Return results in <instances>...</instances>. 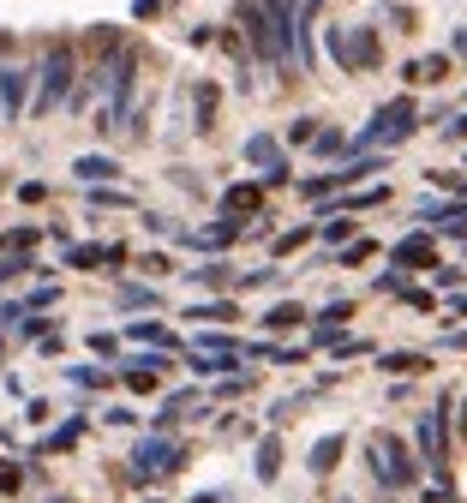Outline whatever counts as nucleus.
Segmentation results:
<instances>
[{
  "mask_svg": "<svg viewBox=\"0 0 467 503\" xmlns=\"http://www.w3.org/2000/svg\"><path fill=\"white\" fill-rule=\"evenodd\" d=\"M19 270H37V264H30V258H0V282H6V276H19Z\"/></svg>",
  "mask_w": 467,
  "mask_h": 503,
  "instance_id": "c85d7f7f",
  "label": "nucleus"
},
{
  "mask_svg": "<svg viewBox=\"0 0 467 503\" xmlns=\"http://www.w3.org/2000/svg\"><path fill=\"white\" fill-rule=\"evenodd\" d=\"M444 132H449V138H467V114H462L455 126H444Z\"/></svg>",
  "mask_w": 467,
  "mask_h": 503,
  "instance_id": "2f4dec72",
  "label": "nucleus"
},
{
  "mask_svg": "<svg viewBox=\"0 0 467 503\" xmlns=\"http://www.w3.org/2000/svg\"><path fill=\"white\" fill-rule=\"evenodd\" d=\"M72 174L90 180V186H102V180H114V174H121V162H114V156H79V162H72Z\"/></svg>",
  "mask_w": 467,
  "mask_h": 503,
  "instance_id": "9b49d317",
  "label": "nucleus"
},
{
  "mask_svg": "<svg viewBox=\"0 0 467 503\" xmlns=\"http://www.w3.org/2000/svg\"><path fill=\"white\" fill-rule=\"evenodd\" d=\"M282 474V443L264 438V449H258V480H276Z\"/></svg>",
  "mask_w": 467,
  "mask_h": 503,
  "instance_id": "ddd939ff",
  "label": "nucleus"
},
{
  "mask_svg": "<svg viewBox=\"0 0 467 503\" xmlns=\"http://www.w3.org/2000/svg\"><path fill=\"white\" fill-rule=\"evenodd\" d=\"M72 79H79V54H72V42H48V54H42V79H37V102H30V114H54L66 96H72Z\"/></svg>",
  "mask_w": 467,
  "mask_h": 503,
  "instance_id": "f03ea898",
  "label": "nucleus"
},
{
  "mask_svg": "<svg viewBox=\"0 0 467 503\" xmlns=\"http://www.w3.org/2000/svg\"><path fill=\"white\" fill-rule=\"evenodd\" d=\"M192 282H204V288H222V282H228V264H204V270H192Z\"/></svg>",
  "mask_w": 467,
  "mask_h": 503,
  "instance_id": "aec40b11",
  "label": "nucleus"
},
{
  "mask_svg": "<svg viewBox=\"0 0 467 503\" xmlns=\"http://www.w3.org/2000/svg\"><path fill=\"white\" fill-rule=\"evenodd\" d=\"M186 318H204V323H234V318H240V312H234V306H228V300H210V306H192Z\"/></svg>",
  "mask_w": 467,
  "mask_h": 503,
  "instance_id": "2eb2a0df",
  "label": "nucleus"
},
{
  "mask_svg": "<svg viewBox=\"0 0 467 503\" xmlns=\"http://www.w3.org/2000/svg\"><path fill=\"white\" fill-rule=\"evenodd\" d=\"M216 102H222V90H216V84H198V132H210V121H216Z\"/></svg>",
  "mask_w": 467,
  "mask_h": 503,
  "instance_id": "4468645a",
  "label": "nucleus"
},
{
  "mask_svg": "<svg viewBox=\"0 0 467 503\" xmlns=\"http://www.w3.org/2000/svg\"><path fill=\"white\" fill-rule=\"evenodd\" d=\"M449 72H455V61H449V54H431V61H420V84H444Z\"/></svg>",
  "mask_w": 467,
  "mask_h": 503,
  "instance_id": "dca6fc26",
  "label": "nucleus"
},
{
  "mask_svg": "<svg viewBox=\"0 0 467 503\" xmlns=\"http://www.w3.org/2000/svg\"><path fill=\"white\" fill-rule=\"evenodd\" d=\"M455 54H467V24H462V30H455Z\"/></svg>",
  "mask_w": 467,
  "mask_h": 503,
  "instance_id": "473e14b6",
  "label": "nucleus"
},
{
  "mask_svg": "<svg viewBox=\"0 0 467 503\" xmlns=\"http://www.w3.org/2000/svg\"><path fill=\"white\" fill-rule=\"evenodd\" d=\"M420 222L449 228V234H467V204H426V210H420Z\"/></svg>",
  "mask_w": 467,
  "mask_h": 503,
  "instance_id": "1a4fd4ad",
  "label": "nucleus"
},
{
  "mask_svg": "<svg viewBox=\"0 0 467 503\" xmlns=\"http://www.w3.org/2000/svg\"><path fill=\"white\" fill-rule=\"evenodd\" d=\"M312 138H318V121H312V114L288 121V144H312Z\"/></svg>",
  "mask_w": 467,
  "mask_h": 503,
  "instance_id": "6ab92c4d",
  "label": "nucleus"
},
{
  "mask_svg": "<svg viewBox=\"0 0 467 503\" xmlns=\"http://www.w3.org/2000/svg\"><path fill=\"white\" fill-rule=\"evenodd\" d=\"M19 485H24V474L13 462H0V491H19Z\"/></svg>",
  "mask_w": 467,
  "mask_h": 503,
  "instance_id": "a878e982",
  "label": "nucleus"
},
{
  "mask_svg": "<svg viewBox=\"0 0 467 503\" xmlns=\"http://www.w3.org/2000/svg\"><path fill=\"white\" fill-rule=\"evenodd\" d=\"M371 252H378V246H371V240H354V246H347V252H342V264H366Z\"/></svg>",
  "mask_w": 467,
  "mask_h": 503,
  "instance_id": "393cba45",
  "label": "nucleus"
},
{
  "mask_svg": "<svg viewBox=\"0 0 467 503\" xmlns=\"http://www.w3.org/2000/svg\"><path fill=\"white\" fill-rule=\"evenodd\" d=\"M449 312H455V318H467V294H455V300H449Z\"/></svg>",
  "mask_w": 467,
  "mask_h": 503,
  "instance_id": "7c9ffc66",
  "label": "nucleus"
},
{
  "mask_svg": "<svg viewBox=\"0 0 467 503\" xmlns=\"http://www.w3.org/2000/svg\"><path fill=\"white\" fill-rule=\"evenodd\" d=\"M54 503H72V498H54Z\"/></svg>",
  "mask_w": 467,
  "mask_h": 503,
  "instance_id": "c9c22d12",
  "label": "nucleus"
},
{
  "mask_svg": "<svg viewBox=\"0 0 467 503\" xmlns=\"http://www.w3.org/2000/svg\"><path fill=\"white\" fill-rule=\"evenodd\" d=\"M413 132H420V114H413V102H384V108H378V114H371V126L366 132H360V138L347 144V150H366V144H402V138H413Z\"/></svg>",
  "mask_w": 467,
  "mask_h": 503,
  "instance_id": "7ed1b4c3",
  "label": "nucleus"
},
{
  "mask_svg": "<svg viewBox=\"0 0 467 503\" xmlns=\"http://www.w3.org/2000/svg\"><path fill=\"white\" fill-rule=\"evenodd\" d=\"M324 234H329V240H347V234H354V216H347V222H342V216H329V222H324Z\"/></svg>",
  "mask_w": 467,
  "mask_h": 503,
  "instance_id": "bb28decb",
  "label": "nucleus"
},
{
  "mask_svg": "<svg viewBox=\"0 0 467 503\" xmlns=\"http://www.w3.org/2000/svg\"><path fill=\"white\" fill-rule=\"evenodd\" d=\"M258 204H264V186H228L222 210L228 216H246V210H258Z\"/></svg>",
  "mask_w": 467,
  "mask_h": 503,
  "instance_id": "f8f14e48",
  "label": "nucleus"
},
{
  "mask_svg": "<svg viewBox=\"0 0 467 503\" xmlns=\"http://www.w3.org/2000/svg\"><path fill=\"white\" fill-rule=\"evenodd\" d=\"M431 276H438V288H462V270H449V264H438Z\"/></svg>",
  "mask_w": 467,
  "mask_h": 503,
  "instance_id": "c756f323",
  "label": "nucleus"
},
{
  "mask_svg": "<svg viewBox=\"0 0 467 503\" xmlns=\"http://www.w3.org/2000/svg\"><path fill=\"white\" fill-rule=\"evenodd\" d=\"M24 90H30V72H24V66H6V72H0V108H6V121L24 114Z\"/></svg>",
  "mask_w": 467,
  "mask_h": 503,
  "instance_id": "423d86ee",
  "label": "nucleus"
},
{
  "mask_svg": "<svg viewBox=\"0 0 467 503\" xmlns=\"http://www.w3.org/2000/svg\"><path fill=\"white\" fill-rule=\"evenodd\" d=\"M455 425H462V443H467V402H462V420H455Z\"/></svg>",
  "mask_w": 467,
  "mask_h": 503,
  "instance_id": "72a5a7b5",
  "label": "nucleus"
},
{
  "mask_svg": "<svg viewBox=\"0 0 467 503\" xmlns=\"http://www.w3.org/2000/svg\"><path fill=\"white\" fill-rule=\"evenodd\" d=\"M300 318H305V312H300V306H276V312H270V330H300Z\"/></svg>",
  "mask_w": 467,
  "mask_h": 503,
  "instance_id": "a211bd4d",
  "label": "nucleus"
},
{
  "mask_svg": "<svg viewBox=\"0 0 467 503\" xmlns=\"http://www.w3.org/2000/svg\"><path fill=\"white\" fill-rule=\"evenodd\" d=\"M378 365H384L389 378H396V372H402V378H420V372H431V360H426V354H413V348H389Z\"/></svg>",
  "mask_w": 467,
  "mask_h": 503,
  "instance_id": "6e6552de",
  "label": "nucleus"
},
{
  "mask_svg": "<svg viewBox=\"0 0 467 503\" xmlns=\"http://www.w3.org/2000/svg\"><path fill=\"white\" fill-rule=\"evenodd\" d=\"M132 336H138V342H174V336H168V330H163V323H132Z\"/></svg>",
  "mask_w": 467,
  "mask_h": 503,
  "instance_id": "4be33fe9",
  "label": "nucleus"
},
{
  "mask_svg": "<svg viewBox=\"0 0 467 503\" xmlns=\"http://www.w3.org/2000/svg\"><path fill=\"white\" fill-rule=\"evenodd\" d=\"M121 306H156V294H150V288H126Z\"/></svg>",
  "mask_w": 467,
  "mask_h": 503,
  "instance_id": "cd10ccee",
  "label": "nucleus"
},
{
  "mask_svg": "<svg viewBox=\"0 0 467 503\" xmlns=\"http://www.w3.org/2000/svg\"><path fill=\"white\" fill-rule=\"evenodd\" d=\"M426 180H431V186H438V192H462V174H449V168H431Z\"/></svg>",
  "mask_w": 467,
  "mask_h": 503,
  "instance_id": "5701e85b",
  "label": "nucleus"
},
{
  "mask_svg": "<svg viewBox=\"0 0 467 503\" xmlns=\"http://www.w3.org/2000/svg\"><path fill=\"white\" fill-rule=\"evenodd\" d=\"M312 150H318V156H342V150H347V138L336 132V126H324V132L312 138Z\"/></svg>",
  "mask_w": 467,
  "mask_h": 503,
  "instance_id": "f3484780",
  "label": "nucleus"
},
{
  "mask_svg": "<svg viewBox=\"0 0 467 503\" xmlns=\"http://www.w3.org/2000/svg\"><path fill=\"white\" fill-rule=\"evenodd\" d=\"M366 456H371L378 485H389V491H413V485H420V456H413L396 432H371V438H366Z\"/></svg>",
  "mask_w": 467,
  "mask_h": 503,
  "instance_id": "f257e3e1",
  "label": "nucleus"
},
{
  "mask_svg": "<svg viewBox=\"0 0 467 503\" xmlns=\"http://www.w3.org/2000/svg\"><path fill=\"white\" fill-rule=\"evenodd\" d=\"M342 456H347V438H342V432H329V438L312 443V462H305V467L324 480V474H336V467H342Z\"/></svg>",
  "mask_w": 467,
  "mask_h": 503,
  "instance_id": "0eeeda50",
  "label": "nucleus"
},
{
  "mask_svg": "<svg viewBox=\"0 0 467 503\" xmlns=\"http://www.w3.org/2000/svg\"><path fill=\"white\" fill-rule=\"evenodd\" d=\"M192 503H222V498H192Z\"/></svg>",
  "mask_w": 467,
  "mask_h": 503,
  "instance_id": "f704fd0d",
  "label": "nucleus"
},
{
  "mask_svg": "<svg viewBox=\"0 0 467 503\" xmlns=\"http://www.w3.org/2000/svg\"><path fill=\"white\" fill-rule=\"evenodd\" d=\"M329 54L342 72H371V66L384 61V48H378V30H329Z\"/></svg>",
  "mask_w": 467,
  "mask_h": 503,
  "instance_id": "20e7f679",
  "label": "nucleus"
},
{
  "mask_svg": "<svg viewBox=\"0 0 467 503\" xmlns=\"http://www.w3.org/2000/svg\"><path fill=\"white\" fill-rule=\"evenodd\" d=\"M246 162H252V168H264V180H270V186H282V180H288L282 144L270 138V132H252V138H246Z\"/></svg>",
  "mask_w": 467,
  "mask_h": 503,
  "instance_id": "39448f33",
  "label": "nucleus"
},
{
  "mask_svg": "<svg viewBox=\"0 0 467 503\" xmlns=\"http://www.w3.org/2000/svg\"><path fill=\"white\" fill-rule=\"evenodd\" d=\"M72 383H84V390H96V383H108V372H96V365H72Z\"/></svg>",
  "mask_w": 467,
  "mask_h": 503,
  "instance_id": "b1692460",
  "label": "nucleus"
},
{
  "mask_svg": "<svg viewBox=\"0 0 467 503\" xmlns=\"http://www.w3.org/2000/svg\"><path fill=\"white\" fill-rule=\"evenodd\" d=\"M396 264H413V270H438V252H431L426 234H407V240L396 246Z\"/></svg>",
  "mask_w": 467,
  "mask_h": 503,
  "instance_id": "9d476101",
  "label": "nucleus"
},
{
  "mask_svg": "<svg viewBox=\"0 0 467 503\" xmlns=\"http://www.w3.org/2000/svg\"><path fill=\"white\" fill-rule=\"evenodd\" d=\"M305 240H312V228H288L282 240H276V252H282V258H288V252H300Z\"/></svg>",
  "mask_w": 467,
  "mask_h": 503,
  "instance_id": "412c9836",
  "label": "nucleus"
}]
</instances>
